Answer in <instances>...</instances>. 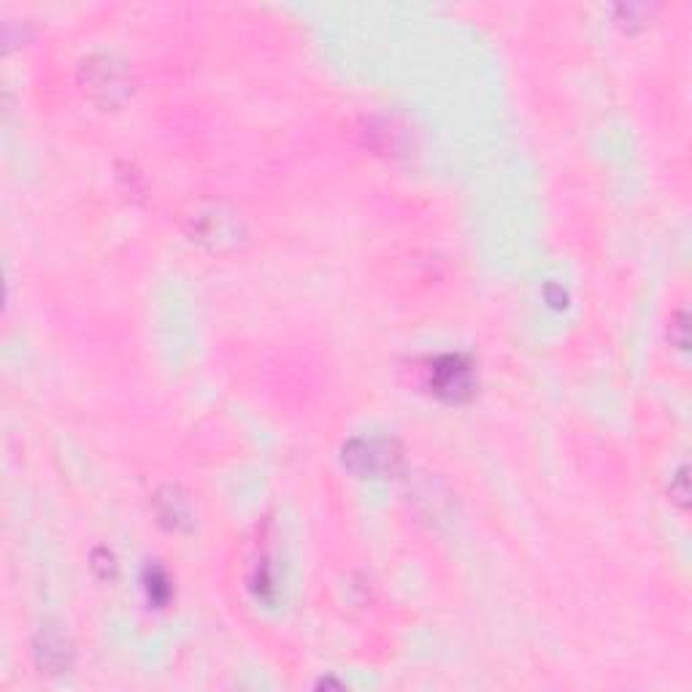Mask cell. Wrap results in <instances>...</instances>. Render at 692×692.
Listing matches in <instances>:
<instances>
[{
	"mask_svg": "<svg viewBox=\"0 0 692 692\" xmlns=\"http://www.w3.org/2000/svg\"><path fill=\"white\" fill-rule=\"evenodd\" d=\"M431 387L435 396L450 398V401H461L471 392L474 387V379H471V366L463 360V357L446 355L441 360L433 363L431 371Z\"/></svg>",
	"mask_w": 692,
	"mask_h": 692,
	"instance_id": "obj_1",
	"label": "cell"
}]
</instances>
